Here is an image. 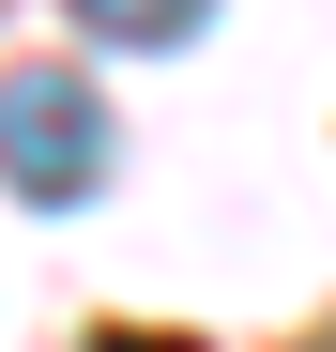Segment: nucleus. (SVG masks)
I'll use <instances>...</instances> for the list:
<instances>
[{
    "label": "nucleus",
    "instance_id": "f03ea898",
    "mask_svg": "<svg viewBox=\"0 0 336 352\" xmlns=\"http://www.w3.org/2000/svg\"><path fill=\"white\" fill-rule=\"evenodd\" d=\"M62 16H77L92 46H199L214 0H62Z\"/></svg>",
    "mask_w": 336,
    "mask_h": 352
},
{
    "label": "nucleus",
    "instance_id": "f257e3e1",
    "mask_svg": "<svg viewBox=\"0 0 336 352\" xmlns=\"http://www.w3.org/2000/svg\"><path fill=\"white\" fill-rule=\"evenodd\" d=\"M0 184L46 199V214H77L107 184V92L77 62H31V77H0Z\"/></svg>",
    "mask_w": 336,
    "mask_h": 352
}]
</instances>
